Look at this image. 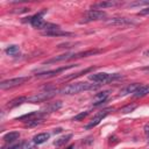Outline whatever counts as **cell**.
<instances>
[{"label":"cell","mask_w":149,"mask_h":149,"mask_svg":"<svg viewBox=\"0 0 149 149\" xmlns=\"http://www.w3.org/2000/svg\"><path fill=\"white\" fill-rule=\"evenodd\" d=\"M107 113H108L107 111H102V112L98 113V114H97V115L91 120V122H90L88 125H86V126H85V128H86V129H91V128L95 127V126H97V125H98V123H99V122H100V121H101V120L107 115Z\"/></svg>","instance_id":"cell-9"},{"label":"cell","mask_w":149,"mask_h":149,"mask_svg":"<svg viewBox=\"0 0 149 149\" xmlns=\"http://www.w3.org/2000/svg\"><path fill=\"white\" fill-rule=\"evenodd\" d=\"M148 14H149V7L140 10V13H139V15H148Z\"/></svg>","instance_id":"cell-28"},{"label":"cell","mask_w":149,"mask_h":149,"mask_svg":"<svg viewBox=\"0 0 149 149\" xmlns=\"http://www.w3.org/2000/svg\"><path fill=\"white\" fill-rule=\"evenodd\" d=\"M73 148H74V146H70V147H68L66 149H73Z\"/></svg>","instance_id":"cell-32"},{"label":"cell","mask_w":149,"mask_h":149,"mask_svg":"<svg viewBox=\"0 0 149 149\" xmlns=\"http://www.w3.org/2000/svg\"><path fill=\"white\" fill-rule=\"evenodd\" d=\"M90 80L97 83V84H104V83H109L113 80H116L121 78L120 73H106V72H100V73H92L88 76Z\"/></svg>","instance_id":"cell-2"},{"label":"cell","mask_w":149,"mask_h":149,"mask_svg":"<svg viewBox=\"0 0 149 149\" xmlns=\"http://www.w3.org/2000/svg\"><path fill=\"white\" fill-rule=\"evenodd\" d=\"M143 55H144V56H149V50H146V51L143 52Z\"/></svg>","instance_id":"cell-31"},{"label":"cell","mask_w":149,"mask_h":149,"mask_svg":"<svg viewBox=\"0 0 149 149\" xmlns=\"http://www.w3.org/2000/svg\"><path fill=\"white\" fill-rule=\"evenodd\" d=\"M99 52H100V50H98V49L86 50V51H81V52H78V54H72L71 59H73V58H80V57H87V56H93V55L99 54Z\"/></svg>","instance_id":"cell-13"},{"label":"cell","mask_w":149,"mask_h":149,"mask_svg":"<svg viewBox=\"0 0 149 149\" xmlns=\"http://www.w3.org/2000/svg\"><path fill=\"white\" fill-rule=\"evenodd\" d=\"M43 36H48V37H58V36H72V33L69 31H64L61 29H56V30H50V31H43L42 33Z\"/></svg>","instance_id":"cell-10"},{"label":"cell","mask_w":149,"mask_h":149,"mask_svg":"<svg viewBox=\"0 0 149 149\" xmlns=\"http://www.w3.org/2000/svg\"><path fill=\"white\" fill-rule=\"evenodd\" d=\"M94 69H95V66H91V68H88V69H85V70H83V71H80V72H78V73H73V74H70V76L63 77V78L61 79V81H68V80L74 79V78H77V77H79V76H81V74H84V73H87V72H90V71L94 70Z\"/></svg>","instance_id":"cell-14"},{"label":"cell","mask_w":149,"mask_h":149,"mask_svg":"<svg viewBox=\"0 0 149 149\" xmlns=\"http://www.w3.org/2000/svg\"><path fill=\"white\" fill-rule=\"evenodd\" d=\"M19 136H20V134H19V132H9V133H7L3 137H2V140L5 141V142H14L15 140H17L19 139Z\"/></svg>","instance_id":"cell-19"},{"label":"cell","mask_w":149,"mask_h":149,"mask_svg":"<svg viewBox=\"0 0 149 149\" xmlns=\"http://www.w3.org/2000/svg\"><path fill=\"white\" fill-rule=\"evenodd\" d=\"M144 5H149V1H135V2H130L129 6L134 7V6H144Z\"/></svg>","instance_id":"cell-26"},{"label":"cell","mask_w":149,"mask_h":149,"mask_svg":"<svg viewBox=\"0 0 149 149\" xmlns=\"http://www.w3.org/2000/svg\"><path fill=\"white\" fill-rule=\"evenodd\" d=\"M146 133H147V134H148V142H149V132H148V130H147V132H146Z\"/></svg>","instance_id":"cell-33"},{"label":"cell","mask_w":149,"mask_h":149,"mask_svg":"<svg viewBox=\"0 0 149 149\" xmlns=\"http://www.w3.org/2000/svg\"><path fill=\"white\" fill-rule=\"evenodd\" d=\"M27 80H29V77H17V78H12V79H7V80H2L0 83V88L1 90L13 88V87H16V86L23 84Z\"/></svg>","instance_id":"cell-4"},{"label":"cell","mask_w":149,"mask_h":149,"mask_svg":"<svg viewBox=\"0 0 149 149\" xmlns=\"http://www.w3.org/2000/svg\"><path fill=\"white\" fill-rule=\"evenodd\" d=\"M143 70H149V66L148 68H143Z\"/></svg>","instance_id":"cell-34"},{"label":"cell","mask_w":149,"mask_h":149,"mask_svg":"<svg viewBox=\"0 0 149 149\" xmlns=\"http://www.w3.org/2000/svg\"><path fill=\"white\" fill-rule=\"evenodd\" d=\"M56 90H47V91H43L41 93H37V94H34L31 97L28 98L27 101L29 102H33V104H36V102H43V101H47L49 99H51L55 94H56Z\"/></svg>","instance_id":"cell-3"},{"label":"cell","mask_w":149,"mask_h":149,"mask_svg":"<svg viewBox=\"0 0 149 149\" xmlns=\"http://www.w3.org/2000/svg\"><path fill=\"white\" fill-rule=\"evenodd\" d=\"M61 132H62V128H57V129H55V130H54V133H55V134H56V133H61Z\"/></svg>","instance_id":"cell-30"},{"label":"cell","mask_w":149,"mask_h":149,"mask_svg":"<svg viewBox=\"0 0 149 149\" xmlns=\"http://www.w3.org/2000/svg\"><path fill=\"white\" fill-rule=\"evenodd\" d=\"M98 85H93V84H88L86 81H78V83H73V84H69L64 87H62L58 92L62 94H76L83 91H87V90H93L97 88Z\"/></svg>","instance_id":"cell-1"},{"label":"cell","mask_w":149,"mask_h":149,"mask_svg":"<svg viewBox=\"0 0 149 149\" xmlns=\"http://www.w3.org/2000/svg\"><path fill=\"white\" fill-rule=\"evenodd\" d=\"M49 136L50 135L48 133H40V134H37V135L34 136L33 141H34L35 144H42V143H44L49 139Z\"/></svg>","instance_id":"cell-18"},{"label":"cell","mask_w":149,"mask_h":149,"mask_svg":"<svg viewBox=\"0 0 149 149\" xmlns=\"http://www.w3.org/2000/svg\"><path fill=\"white\" fill-rule=\"evenodd\" d=\"M71 137H72V134L63 135V136H61L59 139H57V140L54 142V144H55L56 147H61V146H63L64 143H66L69 140H71Z\"/></svg>","instance_id":"cell-20"},{"label":"cell","mask_w":149,"mask_h":149,"mask_svg":"<svg viewBox=\"0 0 149 149\" xmlns=\"http://www.w3.org/2000/svg\"><path fill=\"white\" fill-rule=\"evenodd\" d=\"M73 66H77V65H76V64H70V65H66V66L58 68V69H56V70L38 72V73L36 74V77H37V78H49V77H54V76H56L57 73H59V72H62V71H65V70H68V69H71V68H73Z\"/></svg>","instance_id":"cell-5"},{"label":"cell","mask_w":149,"mask_h":149,"mask_svg":"<svg viewBox=\"0 0 149 149\" xmlns=\"http://www.w3.org/2000/svg\"><path fill=\"white\" fill-rule=\"evenodd\" d=\"M20 147V144H17V143H15V144H13V146H8V147H3L2 149H17Z\"/></svg>","instance_id":"cell-29"},{"label":"cell","mask_w":149,"mask_h":149,"mask_svg":"<svg viewBox=\"0 0 149 149\" xmlns=\"http://www.w3.org/2000/svg\"><path fill=\"white\" fill-rule=\"evenodd\" d=\"M41 122H42V119H41V118H37V119H31V120L26 121V126H27V127H35V126L40 125Z\"/></svg>","instance_id":"cell-24"},{"label":"cell","mask_w":149,"mask_h":149,"mask_svg":"<svg viewBox=\"0 0 149 149\" xmlns=\"http://www.w3.org/2000/svg\"><path fill=\"white\" fill-rule=\"evenodd\" d=\"M87 114H88V112H81V113L77 114V115L73 118V121H80V120H83L85 116H87Z\"/></svg>","instance_id":"cell-25"},{"label":"cell","mask_w":149,"mask_h":149,"mask_svg":"<svg viewBox=\"0 0 149 149\" xmlns=\"http://www.w3.org/2000/svg\"><path fill=\"white\" fill-rule=\"evenodd\" d=\"M27 100H28L27 97H19V98H15V99L8 101V104L6 105V107H7V108H13V107H16V106L21 105L22 102H24V101H27Z\"/></svg>","instance_id":"cell-16"},{"label":"cell","mask_w":149,"mask_h":149,"mask_svg":"<svg viewBox=\"0 0 149 149\" xmlns=\"http://www.w3.org/2000/svg\"><path fill=\"white\" fill-rule=\"evenodd\" d=\"M71 54H63L61 56H56L51 59H48L45 61L43 64H51V63H55V62H61V61H68V59H71Z\"/></svg>","instance_id":"cell-15"},{"label":"cell","mask_w":149,"mask_h":149,"mask_svg":"<svg viewBox=\"0 0 149 149\" xmlns=\"http://www.w3.org/2000/svg\"><path fill=\"white\" fill-rule=\"evenodd\" d=\"M135 108H136V104H129V105L122 107V108L120 109V112L123 113V114H126V113H130V112H133Z\"/></svg>","instance_id":"cell-23"},{"label":"cell","mask_w":149,"mask_h":149,"mask_svg":"<svg viewBox=\"0 0 149 149\" xmlns=\"http://www.w3.org/2000/svg\"><path fill=\"white\" fill-rule=\"evenodd\" d=\"M120 5V1H115V0H108V1H100V2H95L91 6V9H95V10H100V9H105L108 7H113V6H118Z\"/></svg>","instance_id":"cell-7"},{"label":"cell","mask_w":149,"mask_h":149,"mask_svg":"<svg viewBox=\"0 0 149 149\" xmlns=\"http://www.w3.org/2000/svg\"><path fill=\"white\" fill-rule=\"evenodd\" d=\"M108 24H134V22L130 19L126 17H113L107 21Z\"/></svg>","instance_id":"cell-11"},{"label":"cell","mask_w":149,"mask_h":149,"mask_svg":"<svg viewBox=\"0 0 149 149\" xmlns=\"http://www.w3.org/2000/svg\"><path fill=\"white\" fill-rule=\"evenodd\" d=\"M141 85L140 84H137V83H135V84H132V85H129V86H127L123 91H122V94H126V93H134L139 87H140Z\"/></svg>","instance_id":"cell-22"},{"label":"cell","mask_w":149,"mask_h":149,"mask_svg":"<svg viewBox=\"0 0 149 149\" xmlns=\"http://www.w3.org/2000/svg\"><path fill=\"white\" fill-rule=\"evenodd\" d=\"M61 107H62V101L50 102L49 105H47V106L42 109V113H51V112H56V111L59 109Z\"/></svg>","instance_id":"cell-12"},{"label":"cell","mask_w":149,"mask_h":149,"mask_svg":"<svg viewBox=\"0 0 149 149\" xmlns=\"http://www.w3.org/2000/svg\"><path fill=\"white\" fill-rule=\"evenodd\" d=\"M149 93V85H141L135 92H134V97L135 98H142L144 95H147Z\"/></svg>","instance_id":"cell-17"},{"label":"cell","mask_w":149,"mask_h":149,"mask_svg":"<svg viewBox=\"0 0 149 149\" xmlns=\"http://www.w3.org/2000/svg\"><path fill=\"white\" fill-rule=\"evenodd\" d=\"M5 51H6V54H7V55H10V56H16V55L19 54L20 49H19V47H17V45H15V44H12V45L7 47Z\"/></svg>","instance_id":"cell-21"},{"label":"cell","mask_w":149,"mask_h":149,"mask_svg":"<svg viewBox=\"0 0 149 149\" xmlns=\"http://www.w3.org/2000/svg\"><path fill=\"white\" fill-rule=\"evenodd\" d=\"M106 13L102 10H95V9H90L85 13V19L86 21H98V20H104L106 17Z\"/></svg>","instance_id":"cell-6"},{"label":"cell","mask_w":149,"mask_h":149,"mask_svg":"<svg viewBox=\"0 0 149 149\" xmlns=\"http://www.w3.org/2000/svg\"><path fill=\"white\" fill-rule=\"evenodd\" d=\"M17 149H33V146H31L30 143L26 142V143H22V144H20V147H19Z\"/></svg>","instance_id":"cell-27"},{"label":"cell","mask_w":149,"mask_h":149,"mask_svg":"<svg viewBox=\"0 0 149 149\" xmlns=\"http://www.w3.org/2000/svg\"><path fill=\"white\" fill-rule=\"evenodd\" d=\"M108 95H109V91H102V92H99V93H97V94L93 97V99H92V104H93L94 106L101 105V104L107 99Z\"/></svg>","instance_id":"cell-8"}]
</instances>
